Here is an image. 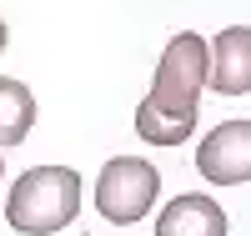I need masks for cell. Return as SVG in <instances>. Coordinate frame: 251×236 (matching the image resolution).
I'll return each mask as SVG.
<instances>
[{
    "instance_id": "6da1fadb",
    "label": "cell",
    "mask_w": 251,
    "mask_h": 236,
    "mask_svg": "<svg viewBox=\"0 0 251 236\" xmlns=\"http://www.w3.org/2000/svg\"><path fill=\"white\" fill-rule=\"evenodd\" d=\"M201 85H206V40L191 30L171 35V46L161 51L151 96L136 105V136L151 146H181L196 131Z\"/></svg>"
},
{
    "instance_id": "52a82bcc",
    "label": "cell",
    "mask_w": 251,
    "mask_h": 236,
    "mask_svg": "<svg viewBox=\"0 0 251 236\" xmlns=\"http://www.w3.org/2000/svg\"><path fill=\"white\" fill-rule=\"evenodd\" d=\"M35 126V96L25 80H0V146H20Z\"/></svg>"
},
{
    "instance_id": "5b68a950",
    "label": "cell",
    "mask_w": 251,
    "mask_h": 236,
    "mask_svg": "<svg viewBox=\"0 0 251 236\" xmlns=\"http://www.w3.org/2000/svg\"><path fill=\"white\" fill-rule=\"evenodd\" d=\"M206 80L221 96H246L251 91V30L231 26L206 46Z\"/></svg>"
},
{
    "instance_id": "3957f363",
    "label": "cell",
    "mask_w": 251,
    "mask_h": 236,
    "mask_svg": "<svg viewBox=\"0 0 251 236\" xmlns=\"http://www.w3.org/2000/svg\"><path fill=\"white\" fill-rule=\"evenodd\" d=\"M156 196H161V176L141 156H116L96 176V211L116 226H136L156 206Z\"/></svg>"
},
{
    "instance_id": "ba28073f",
    "label": "cell",
    "mask_w": 251,
    "mask_h": 236,
    "mask_svg": "<svg viewBox=\"0 0 251 236\" xmlns=\"http://www.w3.org/2000/svg\"><path fill=\"white\" fill-rule=\"evenodd\" d=\"M0 51H5V20H0Z\"/></svg>"
},
{
    "instance_id": "277c9868",
    "label": "cell",
    "mask_w": 251,
    "mask_h": 236,
    "mask_svg": "<svg viewBox=\"0 0 251 236\" xmlns=\"http://www.w3.org/2000/svg\"><path fill=\"white\" fill-rule=\"evenodd\" d=\"M196 171L211 186H241L251 176V121H226L196 151Z\"/></svg>"
},
{
    "instance_id": "7a4b0ae2",
    "label": "cell",
    "mask_w": 251,
    "mask_h": 236,
    "mask_svg": "<svg viewBox=\"0 0 251 236\" xmlns=\"http://www.w3.org/2000/svg\"><path fill=\"white\" fill-rule=\"evenodd\" d=\"M75 211H80V176L71 166H35L5 196V221L20 236H50L71 226Z\"/></svg>"
},
{
    "instance_id": "9c48e42d",
    "label": "cell",
    "mask_w": 251,
    "mask_h": 236,
    "mask_svg": "<svg viewBox=\"0 0 251 236\" xmlns=\"http://www.w3.org/2000/svg\"><path fill=\"white\" fill-rule=\"evenodd\" d=\"M0 176H5V156H0Z\"/></svg>"
},
{
    "instance_id": "8992f818",
    "label": "cell",
    "mask_w": 251,
    "mask_h": 236,
    "mask_svg": "<svg viewBox=\"0 0 251 236\" xmlns=\"http://www.w3.org/2000/svg\"><path fill=\"white\" fill-rule=\"evenodd\" d=\"M156 236H226V211L211 196H171L156 221Z\"/></svg>"
}]
</instances>
